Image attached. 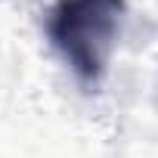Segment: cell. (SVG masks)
<instances>
[{"label": "cell", "mask_w": 158, "mask_h": 158, "mask_svg": "<svg viewBox=\"0 0 158 158\" xmlns=\"http://www.w3.org/2000/svg\"><path fill=\"white\" fill-rule=\"evenodd\" d=\"M118 19L121 0H62L53 10L50 34L71 68L87 81H96L106 68Z\"/></svg>", "instance_id": "obj_1"}]
</instances>
